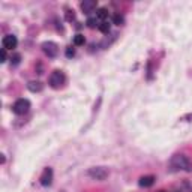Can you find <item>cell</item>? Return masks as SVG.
Returning <instances> with one entry per match:
<instances>
[{
	"label": "cell",
	"mask_w": 192,
	"mask_h": 192,
	"mask_svg": "<svg viewBox=\"0 0 192 192\" xmlns=\"http://www.w3.org/2000/svg\"><path fill=\"white\" fill-rule=\"evenodd\" d=\"M171 165L177 170H185V171H192V162L186 158L185 155H176L171 159Z\"/></svg>",
	"instance_id": "cell-1"
},
{
	"label": "cell",
	"mask_w": 192,
	"mask_h": 192,
	"mask_svg": "<svg viewBox=\"0 0 192 192\" xmlns=\"http://www.w3.org/2000/svg\"><path fill=\"white\" fill-rule=\"evenodd\" d=\"M92 179H95V180H105V179L108 177V170L107 168H104V167H93V168H90L89 171H87Z\"/></svg>",
	"instance_id": "cell-2"
},
{
	"label": "cell",
	"mask_w": 192,
	"mask_h": 192,
	"mask_svg": "<svg viewBox=\"0 0 192 192\" xmlns=\"http://www.w3.org/2000/svg\"><path fill=\"white\" fill-rule=\"evenodd\" d=\"M30 108V102H29L27 99H18V101H15V104L12 105V111H14L15 114H18V116H23V114H26Z\"/></svg>",
	"instance_id": "cell-3"
},
{
	"label": "cell",
	"mask_w": 192,
	"mask_h": 192,
	"mask_svg": "<svg viewBox=\"0 0 192 192\" xmlns=\"http://www.w3.org/2000/svg\"><path fill=\"white\" fill-rule=\"evenodd\" d=\"M63 83H65V75H63L60 71H54L50 75V86L53 89H60V86H62Z\"/></svg>",
	"instance_id": "cell-4"
},
{
	"label": "cell",
	"mask_w": 192,
	"mask_h": 192,
	"mask_svg": "<svg viewBox=\"0 0 192 192\" xmlns=\"http://www.w3.org/2000/svg\"><path fill=\"white\" fill-rule=\"evenodd\" d=\"M42 50H44V53H45L48 57H56L57 51H59L57 44H54V42H51V41L44 42V44H42Z\"/></svg>",
	"instance_id": "cell-5"
},
{
	"label": "cell",
	"mask_w": 192,
	"mask_h": 192,
	"mask_svg": "<svg viewBox=\"0 0 192 192\" xmlns=\"http://www.w3.org/2000/svg\"><path fill=\"white\" fill-rule=\"evenodd\" d=\"M17 44H18V41H17V36H14V35H6L2 39V45L5 50H14L17 47Z\"/></svg>",
	"instance_id": "cell-6"
},
{
	"label": "cell",
	"mask_w": 192,
	"mask_h": 192,
	"mask_svg": "<svg viewBox=\"0 0 192 192\" xmlns=\"http://www.w3.org/2000/svg\"><path fill=\"white\" fill-rule=\"evenodd\" d=\"M39 182H41L42 186H50L51 182H53V170L51 168H45L42 171L41 177H39Z\"/></svg>",
	"instance_id": "cell-7"
},
{
	"label": "cell",
	"mask_w": 192,
	"mask_h": 192,
	"mask_svg": "<svg viewBox=\"0 0 192 192\" xmlns=\"http://www.w3.org/2000/svg\"><path fill=\"white\" fill-rule=\"evenodd\" d=\"M81 9L84 14H90L93 12V9H96V2L95 0H84L81 3Z\"/></svg>",
	"instance_id": "cell-8"
},
{
	"label": "cell",
	"mask_w": 192,
	"mask_h": 192,
	"mask_svg": "<svg viewBox=\"0 0 192 192\" xmlns=\"http://www.w3.org/2000/svg\"><path fill=\"white\" fill-rule=\"evenodd\" d=\"M140 186L141 188H150L153 183H155V177L153 176H143V177L140 179Z\"/></svg>",
	"instance_id": "cell-9"
},
{
	"label": "cell",
	"mask_w": 192,
	"mask_h": 192,
	"mask_svg": "<svg viewBox=\"0 0 192 192\" xmlns=\"http://www.w3.org/2000/svg\"><path fill=\"white\" fill-rule=\"evenodd\" d=\"M42 83L41 81H30L27 84V89L30 90V92H33V93H36V92H41L42 90Z\"/></svg>",
	"instance_id": "cell-10"
},
{
	"label": "cell",
	"mask_w": 192,
	"mask_h": 192,
	"mask_svg": "<svg viewBox=\"0 0 192 192\" xmlns=\"http://www.w3.org/2000/svg\"><path fill=\"white\" fill-rule=\"evenodd\" d=\"M99 30L102 32V33H108L110 32V29H111V26H110V23L108 21H102V23H99Z\"/></svg>",
	"instance_id": "cell-11"
},
{
	"label": "cell",
	"mask_w": 192,
	"mask_h": 192,
	"mask_svg": "<svg viewBox=\"0 0 192 192\" xmlns=\"http://www.w3.org/2000/svg\"><path fill=\"white\" fill-rule=\"evenodd\" d=\"M96 17L101 18V20H105V18L108 17V11H107L105 8H99V9L96 11Z\"/></svg>",
	"instance_id": "cell-12"
},
{
	"label": "cell",
	"mask_w": 192,
	"mask_h": 192,
	"mask_svg": "<svg viewBox=\"0 0 192 192\" xmlns=\"http://www.w3.org/2000/svg\"><path fill=\"white\" fill-rule=\"evenodd\" d=\"M84 42H86V39H84L83 35H75V36H74V45L81 47V45H84Z\"/></svg>",
	"instance_id": "cell-13"
},
{
	"label": "cell",
	"mask_w": 192,
	"mask_h": 192,
	"mask_svg": "<svg viewBox=\"0 0 192 192\" xmlns=\"http://www.w3.org/2000/svg\"><path fill=\"white\" fill-rule=\"evenodd\" d=\"M113 21H114V24H117V26H122L125 23V17L120 14H116L114 17H113Z\"/></svg>",
	"instance_id": "cell-14"
},
{
	"label": "cell",
	"mask_w": 192,
	"mask_h": 192,
	"mask_svg": "<svg viewBox=\"0 0 192 192\" xmlns=\"http://www.w3.org/2000/svg\"><path fill=\"white\" fill-rule=\"evenodd\" d=\"M86 24H87V27H90V29H95L96 26L99 27V24H98V20H96V18H89Z\"/></svg>",
	"instance_id": "cell-15"
},
{
	"label": "cell",
	"mask_w": 192,
	"mask_h": 192,
	"mask_svg": "<svg viewBox=\"0 0 192 192\" xmlns=\"http://www.w3.org/2000/svg\"><path fill=\"white\" fill-rule=\"evenodd\" d=\"M75 56V50L72 47H68L66 48V57H74Z\"/></svg>",
	"instance_id": "cell-16"
},
{
	"label": "cell",
	"mask_w": 192,
	"mask_h": 192,
	"mask_svg": "<svg viewBox=\"0 0 192 192\" xmlns=\"http://www.w3.org/2000/svg\"><path fill=\"white\" fill-rule=\"evenodd\" d=\"M66 20L68 21L75 20V14H74V11H68V12H66Z\"/></svg>",
	"instance_id": "cell-17"
},
{
	"label": "cell",
	"mask_w": 192,
	"mask_h": 192,
	"mask_svg": "<svg viewBox=\"0 0 192 192\" xmlns=\"http://www.w3.org/2000/svg\"><path fill=\"white\" fill-rule=\"evenodd\" d=\"M20 60H21V56L20 54L12 56V65H18V63H20Z\"/></svg>",
	"instance_id": "cell-18"
},
{
	"label": "cell",
	"mask_w": 192,
	"mask_h": 192,
	"mask_svg": "<svg viewBox=\"0 0 192 192\" xmlns=\"http://www.w3.org/2000/svg\"><path fill=\"white\" fill-rule=\"evenodd\" d=\"M2 62H6V50L2 48Z\"/></svg>",
	"instance_id": "cell-19"
},
{
	"label": "cell",
	"mask_w": 192,
	"mask_h": 192,
	"mask_svg": "<svg viewBox=\"0 0 192 192\" xmlns=\"http://www.w3.org/2000/svg\"><path fill=\"white\" fill-rule=\"evenodd\" d=\"M159 192H164V191H159Z\"/></svg>",
	"instance_id": "cell-20"
}]
</instances>
